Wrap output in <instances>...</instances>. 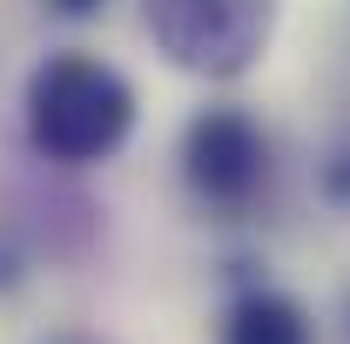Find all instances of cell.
<instances>
[{
	"label": "cell",
	"mask_w": 350,
	"mask_h": 344,
	"mask_svg": "<svg viewBox=\"0 0 350 344\" xmlns=\"http://www.w3.org/2000/svg\"><path fill=\"white\" fill-rule=\"evenodd\" d=\"M283 27V0H142V34L175 75L202 88L250 82Z\"/></svg>",
	"instance_id": "obj_2"
},
{
	"label": "cell",
	"mask_w": 350,
	"mask_h": 344,
	"mask_svg": "<svg viewBox=\"0 0 350 344\" xmlns=\"http://www.w3.org/2000/svg\"><path fill=\"white\" fill-rule=\"evenodd\" d=\"M175 175L196 210L250 216L262 203V189L276 182V135L250 101L209 95L202 108H189V122L175 135Z\"/></svg>",
	"instance_id": "obj_3"
},
{
	"label": "cell",
	"mask_w": 350,
	"mask_h": 344,
	"mask_svg": "<svg viewBox=\"0 0 350 344\" xmlns=\"http://www.w3.org/2000/svg\"><path fill=\"white\" fill-rule=\"evenodd\" d=\"M344 324H350V310H344Z\"/></svg>",
	"instance_id": "obj_7"
},
{
	"label": "cell",
	"mask_w": 350,
	"mask_h": 344,
	"mask_svg": "<svg viewBox=\"0 0 350 344\" xmlns=\"http://www.w3.org/2000/svg\"><path fill=\"white\" fill-rule=\"evenodd\" d=\"M216 344H317V324H310V310L290 291L256 284V291H243V297L222 310Z\"/></svg>",
	"instance_id": "obj_4"
},
{
	"label": "cell",
	"mask_w": 350,
	"mask_h": 344,
	"mask_svg": "<svg viewBox=\"0 0 350 344\" xmlns=\"http://www.w3.org/2000/svg\"><path fill=\"white\" fill-rule=\"evenodd\" d=\"M41 14H54V21H94V14H108V0H34Z\"/></svg>",
	"instance_id": "obj_6"
},
{
	"label": "cell",
	"mask_w": 350,
	"mask_h": 344,
	"mask_svg": "<svg viewBox=\"0 0 350 344\" xmlns=\"http://www.w3.org/2000/svg\"><path fill=\"white\" fill-rule=\"evenodd\" d=\"M142 129V88L101 47H47L21 82V135L54 169H101Z\"/></svg>",
	"instance_id": "obj_1"
},
{
	"label": "cell",
	"mask_w": 350,
	"mask_h": 344,
	"mask_svg": "<svg viewBox=\"0 0 350 344\" xmlns=\"http://www.w3.org/2000/svg\"><path fill=\"white\" fill-rule=\"evenodd\" d=\"M317 196H323L330 210H350V135L317 156Z\"/></svg>",
	"instance_id": "obj_5"
}]
</instances>
